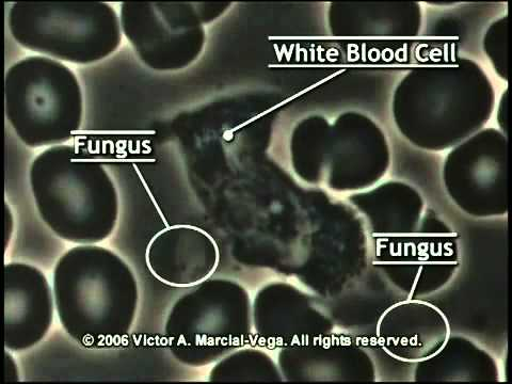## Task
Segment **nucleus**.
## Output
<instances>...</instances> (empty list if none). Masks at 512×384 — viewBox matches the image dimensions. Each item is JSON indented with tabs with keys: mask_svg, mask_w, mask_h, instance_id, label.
<instances>
[{
	"mask_svg": "<svg viewBox=\"0 0 512 384\" xmlns=\"http://www.w3.org/2000/svg\"><path fill=\"white\" fill-rule=\"evenodd\" d=\"M12 351L6 349V382L19 381L18 365L11 354Z\"/></svg>",
	"mask_w": 512,
	"mask_h": 384,
	"instance_id": "6",
	"label": "nucleus"
},
{
	"mask_svg": "<svg viewBox=\"0 0 512 384\" xmlns=\"http://www.w3.org/2000/svg\"><path fill=\"white\" fill-rule=\"evenodd\" d=\"M6 117L30 148L60 146L80 130L84 95L75 73L61 61L28 56L5 77Z\"/></svg>",
	"mask_w": 512,
	"mask_h": 384,
	"instance_id": "3",
	"label": "nucleus"
},
{
	"mask_svg": "<svg viewBox=\"0 0 512 384\" xmlns=\"http://www.w3.org/2000/svg\"><path fill=\"white\" fill-rule=\"evenodd\" d=\"M6 248H8V245L10 243V239L12 237L13 229H14V222H13V215L11 212V208L6 203Z\"/></svg>",
	"mask_w": 512,
	"mask_h": 384,
	"instance_id": "7",
	"label": "nucleus"
},
{
	"mask_svg": "<svg viewBox=\"0 0 512 384\" xmlns=\"http://www.w3.org/2000/svg\"><path fill=\"white\" fill-rule=\"evenodd\" d=\"M32 196L46 226L79 245L104 242L114 233L119 194L105 167L69 144L41 152L29 171Z\"/></svg>",
	"mask_w": 512,
	"mask_h": 384,
	"instance_id": "2",
	"label": "nucleus"
},
{
	"mask_svg": "<svg viewBox=\"0 0 512 384\" xmlns=\"http://www.w3.org/2000/svg\"><path fill=\"white\" fill-rule=\"evenodd\" d=\"M52 287L59 322L80 345L117 346L130 331L136 283L114 251L96 245L68 250L55 266Z\"/></svg>",
	"mask_w": 512,
	"mask_h": 384,
	"instance_id": "1",
	"label": "nucleus"
},
{
	"mask_svg": "<svg viewBox=\"0 0 512 384\" xmlns=\"http://www.w3.org/2000/svg\"><path fill=\"white\" fill-rule=\"evenodd\" d=\"M12 37L25 50L87 66L114 54L122 43L120 16L107 3H14Z\"/></svg>",
	"mask_w": 512,
	"mask_h": 384,
	"instance_id": "4",
	"label": "nucleus"
},
{
	"mask_svg": "<svg viewBox=\"0 0 512 384\" xmlns=\"http://www.w3.org/2000/svg\"><path fill=\"white\" fill-rule=\"evenodd\" d=\"M55 308L53 287L43 272L24 263L5 267V345L23 351L38 345L50 331Z\"/></svg>",
	"mask_w": 512,
	"mask_h": 384,
	"instance_id": "5",
	"label": "nucleus"
}]
</instances>
